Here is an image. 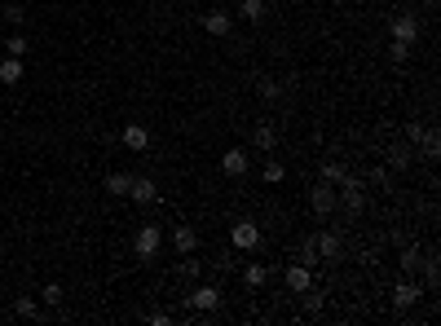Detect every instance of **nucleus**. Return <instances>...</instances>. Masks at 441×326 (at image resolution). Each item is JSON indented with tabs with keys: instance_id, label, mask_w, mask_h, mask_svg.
<instances>
[{
	"instance_id": "obj_1",
	"label": "nucleus",
	"mask_w": 441,
	"mask_h": 326,
	"mask_svg": "<svg viewBox=\"0 0 441 326\" xmlns=\"http://www.w3.org/2000/svg\"><path fill=\"white\" fill-rule=\"evenodd\" d=\"M159 247H163V230L159 225H141V230L133 234V256L137 260H155Z\"/></svg>"
},
{
	"instance_id": "obj_2",
	"label": "nucleus",
	"mask_w": 441,
	"mask_h": 326,
	"mask_svg": "<svg viewBox=\"0 0 441 326\" xmlns=\"http://www.w3.org/2000/svg\"><path fill=\"white\" fill-rule=\"evenodd\" d=\"M230 247L234 252H256L260 247V225L256 221H234L230 225Z\"/></svg>"
},
{
	"instance_id": "obj_3",
	"label": "nucleus",
	"mask_w": 441,
	"mask_h": 326,
	"mask_svg": "<svg viewBox=\"0 0 441 326\" xmlns=\"http://www.w3.org/2000/svg\"><path fill=\"white\" fill-rule=\"evenodd\" d=\"M335 199L345 203L349 216H357V211L366 207V190H362V181H357V176H345V181H340V194H335Z\"/></svg>"
},
{
	"instance_id": "obj_4",
	"label": "nucleus",
	"mask_w": 441,
	"mask_h": 326,
	"mask_svg": "<svg viewBox=\"0 0 441 326\" xmlns=\"http://www.w3.org/2000/svg\"><path fill=\"white\" fill-rule=\"evenodd\" d=\"M190 308H199V313H217V308H221V287H212V282H199V287H194L190 291Z\"/></svg>"
},
{
	"instance_id": "obj_5",
	"label": "nucleus",
	"mask_w": 441,
	"mask_h": 326,
	"mask_svg": "<svg viewBox=\"0 0 441 326\" xmlns=\"http://www.w3.org/2000/svg\"><path fill=\"white\" fill-rule=\"evenodd\" d=\"M309 203H314V211H318V216H331V211L340 207V199H335V185H331V181H318L314 190H309Z\"/></svg>"
},
{
	"instance_id": "obj_6",
	"label": "nucleus",
	"mask_w": 441,
	"mask_h": 326,
	"mask_svg": "<svg viewBox=\"0 0 441 326\" xmlns=\"http://www.w3.org/2000/svg\"><path fill=\"white\" fill-rule=\"evenodd\" d=\"M199 22H203V31H207V36H217V40L234 31V18H230L225 9H207V13H199Z\"/></svg>"
},
{
	"instance_id": "obj_7",
	"label": "nucleus",
	"mask_w": 441,
	"mask_h": 326,
	"mask_svg": "<svg viewBox=\"0 0 441 326\" xmlns=\"http://www.w3.org/2000/svg\"><path fill=\"white\" fill-rule=\"evenodd\" d=\"M419 296H423V287L411 282V278H402V282L393 287V308H397V313H406V308H415V304H419Z\"/></svg>"
},
{
	"instance_id": "obj_8",
	"label": "nucleus",
	"mask_w": 441,
	"mask_h": 326,
	"mask_svg": "<svg viewBox=\"0 0 441 326\" xmlns=\"http://www.w3.org/2000/svg\"><path fill=\"white\" fill-rule=\"evenodd\" d=\"M128 199L133 203H159V185L151 176H128Z\"/></svg>"
},
{
	"instance_id": "obj_9",
	"label": "nucleus",
	"mask_w": 441,
	"mask_h": 326,
	"mask_svg": "<svg viewBox=\"0 0 441 326\" xmlns=\"http://www.w3.org/2000/svg\"><path fill=\"white\" fill-rule=\"evenodd\" d=\"M419 18H415V13H397V18H393V40H402V44H415L419 40Z\"/></svg>"
},
{
	"instance_id": "obj_10",
	"label": "nucleus",
	"mask_w": 441,
	"mask_h": 326,
	"mask_svg": "<svg viewBox=\"0 0 441 326\" xmlns=\"http://www.w3.org/2000/svg\"><path fill=\"white\" fill-rule=\"evenodd\" d=\"M248 168H252V159H248V150H238V145L221 155V172L225 176H248Z\"/></svg>"
},
{
	"instance_id": "obj_11",
	"label": "nucleus",
	"mask_w": 441,
	"mask_h": 326,
	"mask_svg": "<svg viewBox=\"0 0 441 326\" xmlns=\"http://www.w3.org/2000/svg\"><path fill=\"white\" fill-rule=\"evenodd\" d=\"M120 141H124V145H128L133 155H141L146 145H151V128H146V124H128L124 133H120Z\"/></svg>"
},
{
	"instance_id": "obj_12",
	"label": "nucleus",
	"mask_w": 441,
	"mask_h": 326,
	"mask_svg": "<svg viewBox=\"0 0 441 326\" xmlns=\"http://www.w3.org/2000/svg\"><path fill=\"white\" fill-rule=\"evenodd\" d=\"M283 278H287V291H296V296H300V291L314 287V269H309L305 260H300V265H291V269L283 273Z\"/></svg>"
},
{
	"instance_id": "obj_13",
	"label": "nucleus",
	"mask_w": 441,
	"mask_h": 326,
	"mask_svg": "<svg viewBox=\"0 0 441 326\" xmlns=\"http://www.w3.org/2000/svg\"><path fill=\"white\" fill-rule=\"evenodd\" d=\"M314 247H318V256H326V260H340V234L335 230H322V234H314Z\"/></svg>"
},
{
	"instance_id": "obj_14",
	"label": "nucleus",
	"mask_w": 441,
	"mask_h": 326,
	"mask_svg": "<svg viewBox=\"0 0 441 326\" xmlns=\"http://www.w3.org/2000/svg\"><path fill=\"white\" fill-rule=\"evenodd\" d=\"M172 247L181 252V256H190L194 247H199V234H194L190 225H177V230H172Z\"/></svg>"
},
{
	"instance_id": "obj_15",
	"label": "nucleus",
	"mask_w": 441,
	"mask_h": 326,
	"mask_svg": "<svg viewBox=\"0 0 441 326\" xmlns=\"http://www.w3.org/2000/svg\"><path fill=\"white\" fill-rule=\"evenodd\" d=\"M252 145H256V150H274V145H279V128H274V124H256Z\"/></svg>"
},
{
	"instance_id": "obj_16",
	"label": "nucleus",
	"mask_w": 441,
	"mask_h": 326,
	"mask_svg": "<svg viewBox=\"0 0 441 326\" xmlns=\"http://www.w3.org/2000/svg\"><path fill=\"white\" fill-rule=\"evenodd\" d=\"M0 84H23V58H9L0 62Z\"/></svg>"
},
{
	"instance_id": "obj_17",
	"label": "nucleus",
	"mask_w": 441,
	"mask_h": 326,
	"mask_svg": "<svg viewBox=\"0 0 441 326\" xmlns=\"http://www.w3.org/2000/svg\"><path fill=\"white\" fill-rule=\"evenodd\" d=\"M243 282H248L252 291H256V287H265V282H269V265H260V260H252V265L243 269Z\"/></svg>"
},
{
	"instance_id": "obj_18",
	"label": "nucleus",
	"mask_w": 441,
	"mask_h": 326,
	"mask_svg": "<svg viewBox=\"0 0 441 326\" xmlns=\"http://www.w3.org/2000/svg\"><path fill=\"white\" fill-rule=\"evenodd\" d=\"M238 18L243 22H260L265 18V0H238Z\"/></svg>"
},
{
	"instance_id": "obj_19",
	"label": "nucleus",
	"mask_w": 441,
	"mask_h": 326,
	"mask_svg": "<svg viewBox=\"0 0 441 326\" xmlns=\"http://www.w3.org/2000/svg\"><path fill=\"white\" fill-rule=\"evenodd\" d=\"M397 265H402V273H406V278H411V273H415V269L423 265V252H419V247H402Z\"/></svg>"
},
{
	"instance_id": "obj_20",
	"label": "nucleus",
	"mask_w": 441,
	"mask_h": 326,
	"mask_svg": "<svg viewBox=\"0 0 441 326\" xmlns=\"http://www.w3.org/2000/svg\"><path fill=\"white\" fill-rule=\"evenodd\" d=\"M260 181H265V185H283L287 181V168H283L279 159H269L265 168H260Z\"/></svg>"
},
{
	"instance_id": "obj_21",
	"label": "nucleus",
	"mask_w": 441,
	"mask_h": 326,
	"mask_svg": "<svg viewBox=\"0 0 441 326\" xmlns=\"http://www.w3.org/2000/svg\"><path fill=\"white\" fill-rule=\"evenodd\" d=\"M384 155H388V168H397V172L411 168V145H388Z\"/></svg>"
},
{
	"instance_id": "obj_22",
	"label": "nucleus",
	"mask_w": 441,
	"mask_h": 326,
	"mask_svg": "<svg viewBox=\"0 0 441 326\" xmlns=\"http://www.w3.org/2000/svg\"><path fill=\"white\" fill-rule=\"evenodd\" d=\"M345 176H349V168H345V163H340V159H326V163H322V181L340 185V181H345Z\"/></svg>"
},
{
	"instance_id": "obj_23",
	"label": "nucleus",
	"mask_w": 441,
	"mask_h": 326,
	"mask_svg": "<svg viewBox=\"0 0 441 326\" xmlns=\"http://www.w3.org/2000/svg\"><path fill=\"white\" fill-rule=\"evenodd\" d=\"M415 145L423 150V159H437V155H441V137H437V133H428V128H423V137H419Z\"/></svg>"
},
{
	"instance_id": "obj_24",
	"label": "nucleus",
	"mask_w": 441,
	"mask_h": 326,
	"mask_svg": "<svg viewBox=\"0 0 441 326\" xmlns=\"http://www.w3.org/2000/svg\"><path fill=\"white\" fill-rule=\"evenodd\" d=\"M106 194H115V199H128V172H110V176H106Z\"/></svg>"
},
{
	"instance_id": "obj_25",
	"label": "nucleus",
	"mask_w": 441,
	"mask_h": 326,
	"mask_svg": "<svg viewBox=\"0 0 441 326\" xmlns=\"http://www.w3.org/2000/svg\"><path fill=\"white\" fill-rule=\"evenodd\" d=\"M13 313H18V318H44L40 304L31 300V296H18V300H13Z\"/></svg>"
},
{
	"instance_id": "obj_26",
	"label": "nucleus",
	"mask_w": 441,
	"mask_h": 326,
	"mask_svg": "<svg viewBox=\"0 0 441 326\" xmlns=\"http://www.w3.org/2000/svg\"><path fill=\"white\" fill-rule=\"evenodd\" d=\"M0 18H5L9 27H27V9L23 5H5V9H0Z\"/></svg>"
},
{
	"instance_id": "obj_27",
	"label": "nucleus",
	"mask_w": 441,
	"mask_h": 326,
	"mask_svg": "<svg viewBox=\"0 0 441 326\" xmlns=\"http://www.w3.org/2000/svg\"><path fill=\"white\" fill-rule=\"evenodd\" d=\"M5 53L9 58H27V36H23V31H13V36L5 40Z\"/></svg>"
},
{
	"instance_id": "obj_28",
	"label": "nucleus",
	"mask_w": 441,
	"mask_h": 326,
	"mask_svg": "<svg viewBox=\"0 0 441 326\" xmlns=\"http://www.w3.org/2000/svg\"><path fill=\"white\" fill-rule=\"evenodd\" d=\"M371 185L375 190H393V168H375L371 172Z\"/></svg>"
},
{
	"instance_id": "obj_29",
	"label": "nucleus",
	"mask_w": 441,
	"mask_h": 326,
	"mask_svg": "<svg viewBox=\"0 0 441 326\" xmlns=\"http://www.w3.org/2000/svg\"><path fill=\"white\" fill-rule=\"evenodd\" d=\"M419 269H423V287H428V291H433V287L441 282V269H437V260H423V265H419Z\"/></svg>"
},
{
	"instance_id": "obj_30",
	"label": "nucleus",
	"mask_w": 441,
	"mask_h": 326,
	"mask_svg": "<svg viewBox=\"0 0 441 326\" xmlns=\"http://www.w3.org/2000/svg\"><path fill=\"white\" fill-rule=\"evenodd\" d=\"M40 300H44L49 308H62V287H58V282H49V287L40 291Z\"/></svg>"
},
{
	"instance_id": "obj_31",
	"label": "nucleus",
	"mask_w": 441,
	"mask_h": 326,
	"mask_svg": "<svg viewBox=\"0 0 441 326\" xmlns=\"http://www.w3.org/2000/svg\"><path fill=\"white\" fill-rule=\"evenodd\" d=\"M300 296H305V313H322V296H318L314 287H309V291H300Z\"/></svg>"
},
{
	"instance_id": "obj_32",
	"label": "nucleus",
	"mask_w": 441,
	"mask_h": 326,
	"mask_svg": "<svg viewBox=\"0 0 441 326\" xmlns=\"http://www.w3.org/2000/svg\"><path fill=\"white\" fill-rule=\"evenodd\" d=\"M300 260H305V265H309V269H314V260H318V247H314V234H309V238L300 242Z\"/></svg>"
},
{
	"instance_id": "obj_33",
	"label": "nucleus",
	"mask_w": 441,
	"mask_h": 326,
	"mask_svg": "<svg viewBox=\"0 0 441 326\" xmlns=\"http://www.w3.org/2000/svg\"><path fill=\"white\" fill-rule=\"evenodd\" d=\"M388 58H393V62H406V58H411V44H402V40H388Z\"/></svg>"
},
{
	"instance_id": "obj_34",
	"label": "nucleus",
	"mask_w": 441,
	"mask_h": 326,
	"mask_svg": "<svg viewBox=\"0 0 441 326\" xmlns=\"http://www.w3.org/2000/svg\"><path fill=\"white\" fill-rule=\"evenodd\" d=\"M260 97H265V102H279V97H283V84H274V79H265V84H260Z\"/></svg>"
},
{
	"instance_id": "obj_35",
	"label": "nucleus",
	"mask_w": 441,
	"mask_h": 326,
	"mask_svg": "<svg viewBox=\"0 0 441 326\" xmlns=\"http://www.w3.org/2000/svg\"><path fill=\"white\" fill-rule=\"evenodd\" d=\"M419 137H423V124H419V119H411V124H406V141H411V145H415Z\"/></svg>"
},
{
	"instance_id": "obj_36",
	"label": "nucleus",
	"mask_w": 441,
	"mask_h": 326,
	"mask_svg": "<svg viewBox=\"0 0 441 326\" xmlns=\"http://www.w3.org/2000/svg\"><path fill=\"white\" fill-rule=\"evenodd\" d=\"M181 273H186V278H199L203 265H199V260H181Z\"/></svg>"
}]
</instances>
